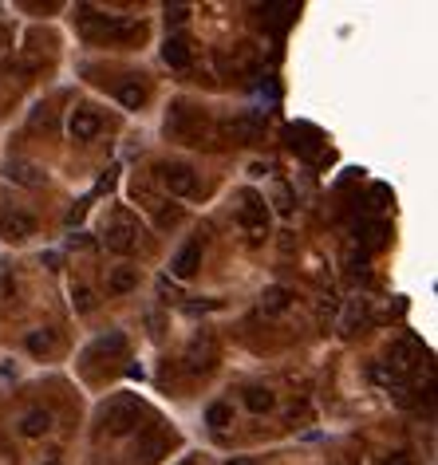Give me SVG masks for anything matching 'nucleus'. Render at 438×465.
<instances>
[{
	"instance_id": "obj_7",
	"label": "nucleus",
	"mask_w": 438,
	"mask_h": 465,
	"mask_svg": "<svg viewBox=\"0 0 438 465\" xmlns=\"http://www.w3.org/2000/svg\"><path fill=\"white\" fill-rule=\"evenodd\" d=\"M320 130L308 127V122H292L289 127V146L296 150V154H304V158H316V150H320Z\"/></svg>"
},
{
	"instance_id": "obj_27",
	"label": "nucleus",
	"mask_w": 438,
	"mask_h": 465,
	"mask_svg": "<svg viewBox=\"0 0 438 465\" xmlns=\"http://www.w3.org/2000/svg\"><path fill=\"white\" fill-rule=\"evenodd\" d=\"M154 209H158V225H174V221H182V209L178 205H154Z\"/></svg>"
},
{
	"instance_id": "obj_3",
	"label": "nucleus",
	"mask_w": 438,
	"mask_h": 465,
	"mask_svg": "<svg viewBox=\"0 0 438 465\" xmlns=\"http://www.w3.org/2000/svg\"><path fill=\"white\" fill-rule=\"evenodd\" d=\"M139 237H142L139 221L130 217L127 209H119V213L111 217V225H107V248H111V253H123V257H130V253L139 248Z\"/></svg>"
},
{
	"instance_id": "obj_15",
	"label": "nucleus",
	"mask_w": 438,
	"mask_h": 465,
	"mask_svg": "<svg viewBox=\"0 0 438 465\" xmlns=\"http://www.w3.org/2000/svg\"><path fill=\"white\" fill-rule=\"evenodd\" d=\"M51 430V414L48 410H32V414H24V422H20V434L24 438H44Z\"/></svg>"
},
{
	"instance_id": "obj_2",
	"label": "nucleus",
	"mask_w": 438,
	"mask_h": 465,
	"mask_svg": "<svg viewBox=\"0 0 438 465\" xmlns=\"http://www.w3.org/2000/svg\"><path fill=\"white\" fill-rule=\"evenodd\" d=\"M99 422L107 426V434H130L134 426H139V398H130V395H119L115 402H107L103 406V414H99Z\"/></svg>"
},
{
	"instance_id": "obj_6",
	"label": "nucleus",
	"mask_w": 438,
	"mask_h": 465,
	"mask_svg": "<svg viewBox=\"0 0 438 465\" xmlns=\"http://www.w3.org/2000/svg\"><path fill=\"white\" fill-rule=\"evenodd\" d=\"M423 363V343L418 339H399L395 347H391V375L395 378H403V375H411L415 367Z\"/></svg>"
},
{
	"instance_id": "obj_1",
	"label": "nucleus",
	"mask_w": 438,
	"mask_h": 465,
	"mask_svg": "<svg viewBox=\"0 0 438 465\" xmlns=\"http://www.w3.org/2000/svg\"><path fill=\"white\" fill-rule=\"evenodd\" d=\"M166 134L189 142V146H201V142L209 139V122H206V115L194 110L189 103H174V110H170V119H166Z\"/></svg>"
},
{
	"instance_id": "obj_25",
	"label": "nucleus",
	"mask_w": 438,
	"mask_h": 465,
	"mask_svg": "<svg viewBox=\"0 0 438 465\" xmlns=\"http://www.w3.org/2000/svg\"><path fill=\"white\" fill-rule=\"evenodd\" d=\"M71 300H75V307H80V312H91V307H95V292H91V288H71Z\"/></svg>"
},
{
	"instance_id": "obj_33",
	"label": "nucleus",
	"mask_w": 438,
	"mask_h": 465,
	"mask_svg": "<svg viewBox=\"0 0 438 465\" xmlns=\"http://www.w3.org/2000/svg\"><path fill=\"white\" fill-rule=\"evenodd\" d=\"M68 245L71 248H91V237L87 233H75V237H68Z\"/></svg>"
},
{
	"instance_id": "obj_17",
	"label": "nucleus",
	"mask_w": 438,
	"mask_h": 465,
	"mask_svg": "<svg viewBox=\"0 0 438 465\" xmlns=\"http://www.w3.org/2000/svg\"><path fill=\"white\" fill-rule=\"evenodd\" d=\"M123 347H127L123 331H111V336H103V339H95V343H91L87 359H95V355H123Z\"/></svg>"
},
{
	"instance_id": "obj_34",
	"label": "nucleus",
	"mask_w": 438,
	"mask_h": 465,
	"mask_svg": "<svg viewBox=\"0 0 438 465\" xmlns=\"http://www.w3.org/2000/svg\"><path fill=\"white\" fill-rule=\"evenodd\" d=\"M111 186H115V170H107V174L99 178V189H111Z\"/></svg>"
},
{
	"instance_id": "obj_14",
	"label": "nucleus",
	"mask_w": 438,
	"mask_h": 465,
	"mask_svg": "<svg viewBox=\"0 0 438 465\" xmlns=\"http://www.w3.org/2000/svg\"><path fill=\"white\" fill-rule=\"evenodd\" d=\"M213 363H218V343L209 336H206V343L194 339V347H189V367H194V371H209Z\"/></svg>"
},
{
	"instance_id": "obj_5",
	"label": "nucleus",
	"mask_w": 438,
	"mask_h": 465,
	"mask_svg": "<svg viewBox=\"0 0 438 465\" xmlns=\"http://www.w3.org/2000/svg\"><path fill=\"white\" fill-rule=\"evenodd\" d=\"M237 217H241V225L253 233V241L265 237V225H269V209H265V201H261L253 189H245V193H241V213H237Z\"/></svg>"
},
{
	"instance_id": "obj_30",
	"label": "nucleus",
	"mask_w": 438,
	"mask_h": 465,
	"mask_svg": "<svg viewBox=\"0 0 438 465\" xmlns=\"http://www.w3.org/2000/svg\"><path fill=\"white\" fill-rule=\"evenodd\" d=\"M277 209H280V213H292V198H289V189H284V186L277 189Z\"/></svg>"
},
{
	"instance_id": "obj_9",
	"label": "nucleus",
	"mask_w": 438,
	"mask_h": 465,
	"mask_svg": "<svg viewBox=\"0 0 438 465\" xmlns=\"http://www.w3.org/2000/svg\"><path fill=\"white\" fill-rule=\"evenodd\" d=\"M198 268H201V245H198V241L182 245V248H178V257L170 260V272H174L178 280H189L194 272H198Z\"/></svg>"
},
{
	"instance_id": "obj_29",
	"label": "nucleus",
	"mask_w": 438,
	"mask_h": 465,
	"mask_svg": "<svg viewBox=\"0 0 438 465\" xmlns=\"http://www.w3.org/2000/svg\"><path fill=\"white\" fill-rule=\"evenodd\" d=\"M371 201H375V209H387L391 189H387V186H375V189H371Z\"/></svg>"
},
{
	"instance_id": "obj_31",
	"label": "nucleus",
	"mask_w": 438,
	"mask_h": 465,
	"mask_svg": "<svg viewBox=\"0 0 438 465\" xmlns=\"http://www.w3.org/2000/svg\"><path fill=\"white\" fill-rule=\"evenodd\" d=\"M158 292H162V296H166V300H182V292H178V288H174V284H170L166 276L158 280Z\"/></svg>"
},
{
	"instance_id": "obj_12",
	"label": "nucleus",
	"mask_w": 438,
	"mask_h": 465,
	"mask_svg": "<svg viewBox=\"0 0 438 465\" xmlns=\"http://www.w3.org/2000/svg\"><path fill=\"white\" fill-rule=\"evenodd\" d=\"M99 127H103L99 115L83 107V110H75V115H71V127L68 130H71V139H75V142H87V139H95V134H99Z\"/></svg>"
},
{
	"instance_id": "obj_37",
	"label": "nucleus",
	"mask_w": 438,
	"mask_h": 465,
	"mask_svg": "<svg viewBox=\"0 0 438 465\" xmlns=\"http://www.w3.org/2000/svg\"><path fill=\"white\" fill-rule=\"evenodd\" d=\"M178 465H194V457H182V461Z\"/></svg>"
},
{
	"instance_id": "obj_35",
	"label": "nucleus",
	"mask_w": 438,
	"mask_h": 465,
	"mask_svg": "<svg viewBox=\"0 0 438 465\" xmlns=\"http://www.w3.org/2000/svg\"><path fill=\"white\" fill-rule=\"evenodd\" d=\"M83 209H87V205H75V209H71V213H68V225H75V221L83 217Z\"/></svg>"
},
{
	"instance_id": "obj_19",
	"label": "nucleus",
	"mask_w": 438,
	"mask_h": 465,
	"mask_svg": "<svg viewBox=\"0 0 438 465\" xmlns=\"http://www.w3.org/2000/svg\"><path fill=\"white\" fill-rule=\"evenodd\" d=\"M134 284H139V272H134V268H115V272L107 276V288H111V292H119V296H123V292H130Z\"/></svg>"
},
{
	"instance_id": "obj_23",
	"label": "nucleus",
	"mask_w": 438,
	"mask_h": 465,
	"mask_svg": "<svg viewBox=\"0 0 438 465\" xmlns=\"http://www.w3.org/2000/svg\"><path fill=\"white\" fill-rule=\"evenodd\" d=\"M51 347H56V336H51V331H32V336H28V351H32V355H48Z\"/></svg>"
},
{
	"instance_id": "obj_22",
	"label": "nucleus",
	"mask_w": 438,
	"mask_h": 465,
	"mask_svg": "<svg viewBox=\"0 0 438 465\" xmlns=\"http://www.w3.org/2000/svg\"><path fill=\"white\" fill-rule=\"evenodd\" d=\"M206 422L213 426V430H225V426L233 422V410H230L225 402H213V406L206 410Z\"/></svg>"
},
{
	"instance_id": "obj_26",
	"label": "nucleus",
	"mask_w": 438,
	"mask_h": 465,
	"mask_svg": "<svg viewBox=\"0 0 438 465\" xmlns=\"http://www.w3.org/2000/svg\"><path fill=\"white\" fill-rule=\"evenodd\" d=\"M356 319L363 324V300H351V307H348V319H344V336H351V331H356Z\"/></svg>"
},
{
	"instance_id": "obj_24",
	"label": "nucleus",
	"mask_w": 438,
	"mask_h": 465,
	"mask_svg": "<svg viewBox=\"0 0 438 465\" xmlns=\"http://www.w3.org/2000/svg\"><path fill=\"white\" fill-rule=\"evenodd\" d=\"M253 63H257V48H253V44H237V51H233V68L249 71Z\"/></svg>"
},
{
	"instance_id": "obj_18",
	"label": "nucleus",
	"mask_w": 438,
	"mask_h": 465,
	"mask_svg": "<svg viewBox=\"0 0 438 465\" xmlns=\"http://www.w3.org/2000/svg\"><path fill=\"white\" fill-rule=\"evenodd\" d=\"M289 300H292L289 288H265V292H261V312H284Z\"/></svg>"
},
{
	"instance_id": "obj_32",
	"label": "nucleus",
	"mask_w": 438,
	"mask_h": 465,
	"mask_svg": "<svg viewBox=\"0 0 438 465\" xmlns=\"http://www.w3.org/2000/svg\"><path fill=\"white\" fill-rule=\"evenodd\" d=\"M383 465H415V457H411L407 450H399V454H391V457H387V461H383Z\"/></svg>"
},
{
	"instance_id": "obj_4",
	"label": "nucleus",
	"mask_w": 438,
	"mask_h": 465,
	"mask_svg": "<svg viewBox=\"0 0 438 465\" xmlns=\"http://www.w3.org/2000/svg\"><path fill=\"white\" fill-rule=\"evenodd\" d=\"M154 178H158L174 198H194V193H198V174L189 166H182V162H158V166H154Z\"/></svg>"
},
{
	"instance_id": "obj_38",
	"label": "nucleus",
	"mask_w": 438,
	"mask_h": 465,
	"mask_svg": "<svg viewBox=\"0 0 438 465\" xmlns=\"http://www.w3.org/2000/svg\"><path fill=\"white\" fill-rule=\"evenodd\" d=\"M48 465H51V461H48Z\"/></svg>"
},
{
	"instance_id": "obj_11",
	"label": "nucleus",
	"mask_w": 438,
	"mask_h": 465,
	"mask_svg": "<svg viewBox=\"0 0 438 465\" xmlns=\"http://www.w3.org/2000/svg\"><path fill=\"white\" fill-rule=\"evenodd\" d=\"M4 178L16 181V186H44L48 174H44L36 162H8V166H4Z\"/></svg>"
},
{
	"instance_id": "obj_8",
	"label": "nucleus",
	"mask_w": 438,
	"mask_h": 465,
	"mask_svg": "<svg viewBox=\"0 0 438 465\" xmlns=\"http://www.w3.org/2000/svg\"><path fill=\"white\" fill-rule=\"evenodd\" d=\"M261 130H265V115L261 110H249V115H241V119L225 122L221 127V134H230V139H261Z\"/></svg>"
},
{
	"instance_id": "obj_10",
	"label": "nucleus",
	"mask_w": 438,
	"mask_h": 465,
	"mask_svg": "<svg viewBox=\"0 0 438 465\" xmlns=\"http://www.w3.org/2000/svg\"><path fill=\"white\" fill-rule=\"evenodd\" d=\"M36 233V217H28V213H4L0 217V237L4 241H24Z\"/></svg>"
},
{
	"instance_id": "obj_28",
	"label": "nucleus",
	"mask_w": 438,
	"mask_h": 465,
	"mask_svg": "<svg viewBox=\"0 0 438 465\" xmlns=\"http://www.w3.org/2000/svg\"><path fill=\"white\" fill-rule=\"evenodd\" d=\"M166 20H170V24L189 20V8H186V4H174V8H166Z\"/></svg>"
},
{
	"instance_id": "obj_20",
	"label": "nucleus",
	"mask_w": 438,
	"mask_h": 465,
	"mask_svg": "<svg viewBox=\"0 0 438 465\" xmlns=\"http://www.w3.org/2000/svg\"><path fill=\"white\" fill-rule=\"evenodd\" d=\"M273 390H265V386H253V390H245V406H249L253 414H265V410H273Z\"/></svg>"
},
{
	"instance_id": "obj_13",
	"label": "nucleus",
	"mask_w": 438,
	"mask_h": 465,
	"mask_svg": "<svg viewBox=\"0 0 438 465\" xmlns=\"http://www.w3.org/2000/svg\"><path fill=\"white\" fill-rule=\"evenodd\" d=\"M162 60H166L170 68H189L194 51H189V40H186V36H170V40L162 44Z\"/></svg>"
},
{
	"instance_id": "obj_36",
	"label": "nucleus",
	"mask_w": 438,
	"mask_h": 465,
	"mask_svg": "<svg viewBox=\"0 0 438 465\" xmlns=\"http://www.w3.org/2000/svg\"><path fill=\"white\" fill-rule=\"evenodd\" d=\"M230 465H257V461H253V457H233Z\"/></svg>"
},
{
	"instance_id": "obj_21",
	"label": "nucleus",
	"mask_w": 438,
	"mask_h": 465,
	"mask_svg": "<svg viewBox=\"0 0 438 465\" xmlns=\"http://www.w3.org/2000/svg\"><path fill=\"white\" fill-rule=\"evenodd\" d=\"M162 450H166V438H162V434H146V438H142V445H139V457H142V461H158Z\"/></svg>"
},
{
	"instance_id": "obj_16",
	"label": "nucleus",
	"mask_w": 438,
	"mask_h": 465,
	"mask_svg": "<svg viewBox=\"0 0 438 465\" xmlns=\"http://www.w3.org/2000/svg\"><path fill=\"white\" fill-rule=\"evenodd\" d=\"M115 95H119V103H123V107H130V110H139L142 103H146V87H142V83H134V79H123Z\"/></svg>"
}]
</instances>
